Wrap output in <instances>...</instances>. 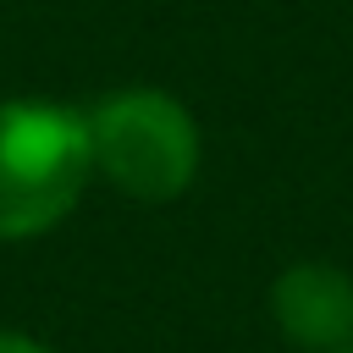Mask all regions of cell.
I'll use <instances>...</instances> for the list:
<instances>
[{"instance_id": "1", "label": "cell", "mask_w": 353, "mask_h": 353, "mask_svg": "<svg viewBox=\"0 0 353 353\" xmlns=\"http://www.w3.org/2000/svg\"><path fill=\"white\" fill-rule=\"evenodd\" d=\"M94 182L88 110L61 99H0V243L55 232Z\"/></svg>"}, {"instance_id": "2", "label": "cell", "mask_w": 353, "mask_h": 353, "mask_svg": "<svg viewBox=\"0 0 353 353\" xmlns=\"http://www.w3.org/2000/svg\"><path fill=\"white\" fill-rule=\"evenodd\" d=\"M88 149H94V176L138 204L182 199L204 165V138L193 110L149 83L116 88L88 105Z\"/></svg>"}, {"instance_id": "3", "label": "cell", "mask_w": 353, "mask_h": 353, "mask_svg": "<svg viewBox=\"0 0 353 353\" xmlns=\"http://www.w3.org/2000/svg\"><path fill=\"white\" fill-rule=\"evenodd\" d=\"M270 325L298 353H342L353 342V270L331 259L287 265L265 292Z\"/></svg>"}, {"instance_id": "4", "label": "cell", "mask_w": 353, "mask_h": 353, "mask_svg": "<svg viewBox=\"0 0 353 353\" xmlns=\"http://www.w3.org/2000/svg\"><path fill=\"white\" fill-rule=\"evenodd\" d=\"M0 353H55V347H50V342H39V336H28V331L0 325Z\"/></svg>"}, {"instance_id": "5", "label": "cell", "mask_w": 353, "mask_h": 353, "mask_svg": "<svg viewBox=\"0 0 353 353\" xmlns=\"http://www.w3.org/2000/svg\"><path fill=\"white\" fill-rule=\"evenodd\" d=\"M342 353H353V342H347V347H342Z\"/></svg>"}]
</instances>
